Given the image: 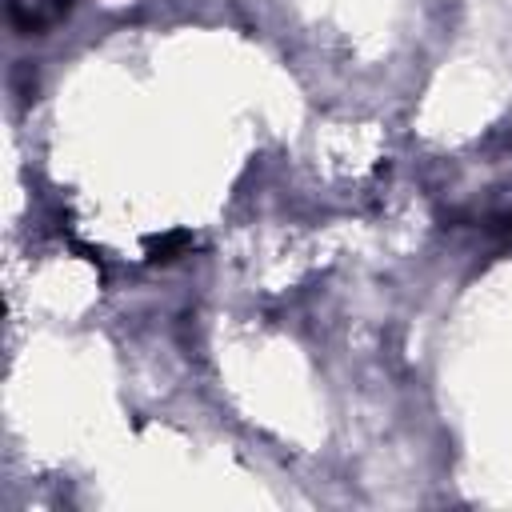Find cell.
Returning a JSON list of instances; mask_svg holds the SVG:
<instances>
[{
	"label": "cell",
	"instance_id": "cell-2",
	"mask_svg": "<svg viewBox=\"0 0 512 512\" xmlns=\"http://www.w3.org/2000/svg\"><path fill=\"white\" fill-rule=\"evenodd\" d=\"M492 232H504V236H512V216H500V220H492Z\"/></svg>",
	"mask_w": 512,
	"mask_h": 512
},
{
	"label": "cell",
	"instance_id": "cell-1",
	"mask_svg": "<svg viewBox=\"0 0 512 512\" xmlns=\"http://www.w3.org/2000/svg\"><path fill=\"white\" fill-rule=\"evenodd\" d=\"M192 248V232L188 228H168L144 240V260L148 264H172L176 256H184Z\"/></svg>",
	"mask_w": 512,
	"mask_h": 512
}]
</instances>
